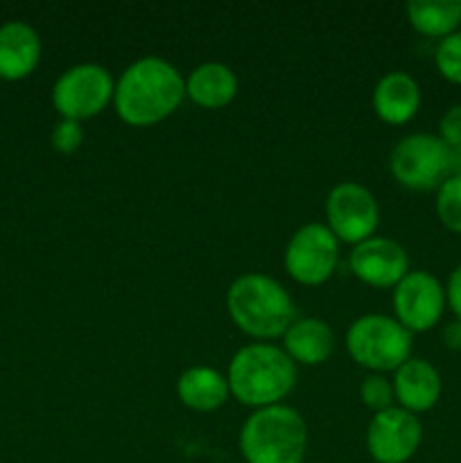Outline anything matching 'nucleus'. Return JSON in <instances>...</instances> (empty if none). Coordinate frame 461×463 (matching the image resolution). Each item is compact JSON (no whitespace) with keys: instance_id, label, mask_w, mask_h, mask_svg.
<instances>
[{"instance_id":"f257e3e1","label":"nucleus","mask_w":461,"mask_h":463,"mask_svg":"<svg viewBox=\"0 0 461 463\" xmlns=\"http://www.w3.org/2000/svg\"><path fill=\"white\" fill-rule=\"evenodd\" d=\"M185 99V77L167 59L147 54L116 80L113 109L129 127H154L167 120Z\"/></svg>"},{"instance_id":"f03ea898","label":"nucleus","mask_w":461,"mask_h":463,"mask_svg":"<svg viewBox=\"0 0 461 463\" xmlns=\"http://www.w3.org/2000/svg\"><path fill=\"white\" fill-rule=\"evenodd\" d=\"M296 375L298 366L283 346L271 342L247 344L235 351L226 369L230 398L251 410L283 405L296 387Z\"/></svg>"},{"instance_id":"7ed1b4c3","label":"nucleus","mask_w":461,"mask_h":463,"mask_svg":"<svg viewBox=\"0 0 461 463\" xmlns=\"http://www.w3.org/2000/svg\"><path fill=\"white\" fill-rule=\"evenodd\" d=\"M226 312L242 335L253 342L283 339L296 319V307L287 289L262 271L240 274L226 289Z\"/></svg>"},{"instance_id":"20e7f679","label":"nucleus","mask_w":461,"mask_h":463,"mask_svg":"<svg viewBox=\"0 0 461 463\" xmlns=\"http://www.w3.org/2000/svg\"><path fill=\"white\" fill-rule=\"evenodd\" d=\"M307 439L301 411L283 402L253 410L240 428L238 446L244 463H303Z\"/></svg>"},{"instance_id":"39448f33","label":"nucleus","mask_w":461,"mask_h":463,"mask_svg":"<svg viewBox=\"0 0 461 463\" xmlns=\"http://www.w3.org/2000/svg\"><path fill=\"white\" fill-rule=\"evenodd\" d=\"M348 357L369 373H393L411 357L414 335L389 315H362L343 335Z\"/></svg>"},{"instance_id":"423d86ee","label":"nucleus","mask_w":461,"mask_h":463,"mask_svg":"<svg viewBox=\"0 0 461 463\" xmlns=\"http://www.w3.org/2000/svg\"><path fill=\"white\" fill-rule=\"evenodd\" d=\"M116 80L102 63H77L66 68L52 86V107L63 120L84 122L113 104Z\"/></svg>"},{"instance_id":"0eeeda50","label":"nucleus","mask_w":461,"mask_h":463,"mask_svg":"<svg viewBox=\"0 0 461 463\" xmlns=\"http://www.w3.org/2000/svg\"><path fill=\"white\" fill-rule=\"evenodd\" d=\"M289 279L306 288L328 283L339 267V240L321 222H307L289 235L283 251Z\"/></svg>"},{"instance_id":"6e6552de","label":"nucleus","mask_w":461,"mask_h":463,"mask_svg":"<svg viewBox=\"0 0 461 463\" xmlns=\"http://www.w3.org/2000/svg\"><path fill=\"white\" fill-rule=\"evenodd\" d=\"M389 172L398 185L429 193L447 179V145L434 134L402 136L389 154Z\"/></svg>"},{"instance_id":"1a4fd4ad","label":"nucleus","mask_w":461,"mask_h":463,"mask_svg":"<svg viewBox=\"0 0 461 463\" xmlns=\"http://www.w3.org/2000/svg\"><path fill=\"white\" fill-rule=\"evenodd\" d=\"M325 226L333 231L339 244H355L378 235L380 206L375 194L357 181H342L333 185L325 197Z\"/></svg>"},{"instance_id":"9d476101","label":"nucleus","mask_w":461,"mask_h":463,"mask_svg":"<svg viewBox=\"0 0 461 463\" xmlns=\"http://www.w3.org/2000/svg\"><path fill=\"white\" fill-rule=\"evenodd\" d=\"M393 319L411 335L428 333L447 310L446 285L425 269H409V274L393 288Z\"/></svg>"},{"instance_id":"9b49d317","label":"nucleus","mask_w":461,"mask_h":463,"mask_svg":"<svg viewBox=\"0 0 461 463\" xmlns=\"http://www.w3.org/2000/svg\"><path fill=\"white\" fill-rule=\"evenodd\" d=\"M423 441L419 416L402 407L378 411L366 425V452L375 463H407L414 459Z\"/></svg>"},{"instance_id":"f8f14e48","label":"nucleus","mask_w":461,"mask_h":463,"mask_svg":"<svg viewBox=\"0 0 461 463\" xmlns=\"http://www.w3.org/2000/svg\"><path fill=\"white\" fill-rule=\"evenodd\" d=\"M348 269L360 283L375 289H393L409 274V256L400 242L373 235L355 244L348 256Z\"/></svg>"},{"instance_id":"ddd939ff","label":"nucleus","mask_w":461,"mask_h":463,"mask_svg":"<svg viewBox=\"0 0 461 463\" xmlns=\"http://www.w3.org/2000/svg\"><path fill=\"white\" fill-rule=\"evenodd\" d=\"M391 383L396 405L416 416L429 411L441 401V373L432 362L423 360V357H409L400 369L393 371Z\"/></svg>"},{"instance_id":"4468645a","label":"nucleus","mask_w":461,"mask_h":463,"mask_svg":"<svg viewBox=\"0 0 461 463\" xmlns=\"http://www.w3.org/2000/svg\"><path fill=\"white\" fill-rule=\"evenodd\" d=\"M420 86L409 72L405 71H391L384 72L373 86V95H371V104L373 111L384 125L400 127L407 125L416 118L420 109Z\"/></svg>"},{"instance_id":"2eb2a0df","label":"nucleus","mask_w":461,"mask_h":463,"mask_svg":"<svg viewBox=\"0 0 461 463\" xmlns=\"http://www.w3.org/2000/svg\"><path fill=\"white\" fill-rule=\"evenodd\" d=\"M43 43L30 23L7 21L0 25V80L21 81L39 68Z\"/></svg>"},{"instance_id":"dca6fc26","label":"nucleus","mask_w":461,"mask_h":463,"mask_svg":"<svg viewBox=\"0 0 461 463\" xmlns=\"http://www.w3.org/2000/svg\"><path fill=\"white\" fill-rule=\"evenodd\" d=\"M280 346L296 366H319L334 353V330L319 317H303L285 330Z\"/></svg>"},{"instance_id":"f3484780","label":"nucleus","mask_w":461,"mask_h":463,"mask_svg":"<svg viewBox=\"0 0 461 463\" xmlns=\"http://www.w3.org/2000/svg\"><path fill=\"white\" fill-rule=\"evenodd\" d=\"M174 389L181 405L197 414H211V411L221 410L230 398L226 373L206 364L185 369L176 380Z\"/></svg>"},{"instance_id":"a211bd4d","label":"nucleus","mask_w":461,"mask_h":463,"mask_svg":"<svg viewBox=\"0 0 461 463\" xmlns=\"http://www.w3.org/2000/svg\"><path fill=\"white\" fill-rule=\"evenodd\" d=\"M238 75L221 61L199 63L185 77V99L208 111L229 107L238 95Z\"/></svg>"},{"instance_id":"6ab92c4d","label":"nucleus","mask_w":461,"mask_h":463,"mask_svg":"<svg viewBox=\"0 0 461 463\" xmlns=\"http://www.w3.org/2000/svg\"><path fill=\"white\" fill-rule=\"evenodd\" d=\"M411 30L428 39H446L461 27V0H414L405 7Z\"/></svg>"},{"instance_id":"aec40b11","label":"nucleus","mask_w":461,"mask_h":463,"mask_svg":"<svg viewBox=\"0 0 461 463\" xmlns=\"http://www.w3.org/2000/svg\"><path fill=\"white\" fill-rule=\"evenodd\" d=\"M437 217L450 233L461 235V176H447L437 190Z\"/></svg>"},{"instance_id":"412c9836","label":"nucleus","mask_w":461,"mask_h":463,"mask_svg":"<svg viewBox=\"0 0 461 463\" xmlns=\"http://www.w3.org/2000/svg\"><path fill=\"white\" fill-rule=\"evenodd\" d=\"M357 392H360L362 405L369 407L373 414L389 410V407H396L393 383L382 373H366Z\"/></svg>"},{"instance_id":"4be33fe9","label":"nucleus","mask_w":461,"mask_h":463,"mask_svg":"<svg viewBox=\"0 0 461 463\" xmlns=\"http://www.w3.org/2000/svg\"><path fill=\"white\" fill-rule=\"evenodd\" d=\"M434 66L443 80L461 86V30L438 41L434 50Z\"/></svg>"},{"instance_id":"5701e85b","label":"nucleus","mask_w":461,"mask_h":463,"mask_svg":"<svg viewBox=\"0 0 461 463\" xmlns=\"http://www.w3.org/2000/svg\"><path fill=\"white\" fill-rule=\"evenodd\" d=\"M84 125L75 120H63L59 118L57 125L50 131V145L57 149L59 154H75L84 143Z\"/></svg>"},{"instance_id":"b1692460","label":"nucleus","mask_w":461,"mask_h":463,"mask_svg":"<svg viewBox=\"0 0 461 463\" xmlns=\"http://www.w3.org/2000/svg\"><path fill=\"white\" fill-rule=\"evenodd\" d=\"M438 138L447 147H461V104H452L438 120Z\"/></svg>"},{"instance_id":"393cba45","label":"nucleus","mask_w":461,"mask_h":463,"mask_svg":"<svg viewBox=\"0 0 461 463\" xmlns=\"http://www.w3.org/2000/svg\"><path fill=\"white\" fill-rule=\"evenodd\" d=\"M446 303L447 310L455 315L456 321H461V265L452 269L446 283Z\"/></svg>"},{"instance_id":"a878e982","label":"nucleus","mask_w":461,"mask_h":463,"mask_svg":"<svg viewBox=\"0 0 461 463\" xmlns=\"http://www.w3.org/2000/svg\"><path fill=\"white\" fill-rule=\"evenodd\" d=\"M441 339H443V346H446L447 351L459 353L461 351V321L455 319L450 321V324L443 326Z\"/></svg>"},{"instance_id":"bb28decb","label":"nucleus","mask_w":461,"mask_h":463,"mask_svg":"<svg viewBox=\"0 0 461 463\" xmlns=\"http://www.w3.org/2000/svg\"><path fill=\"white\" fill-rule=\"evenodd\" d=\"M447 176H461V147H447Z\"/></svg>"}]
</instances>
